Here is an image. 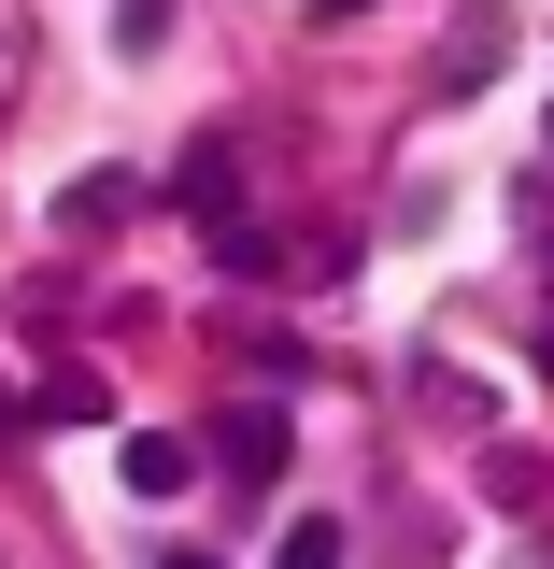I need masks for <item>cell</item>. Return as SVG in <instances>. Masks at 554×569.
<instances>
[{
	"label": "cell",
	"instance_id": "8fae6325",
	"mask_svg": "<svg viewBox=\"0 0 554 569\" xmlns=\"http://www.w3.org/2000/svg\"><path fill=\"white\" fill-rule=\"evenodd\" d=\"M0 427H14V399H0Z\"/></svg>",
	"mask_w": 554,
	"mask_h": 569
},
{
	"label": "cell",
	"instance_id": "ba28073f",
	"mask_svg": "<svg viewBox=\"0 0 554 569\" xmlns=\"http://www.w3.org/2000/svg\"><path fill=\"white\" fill-rule=\"evenodd\" d=\"M157 569H228V556H200V541H171V556H157Z\"/></svg>",
	"mask_w": 554,
	"mask_h": 569
},
{
	"label": "cell",
	"instance_id": "52a82bcc",
	"mask_svg": "<svg viewBox=\"0 0 554 569\" xmlns=\"http://www.w3.org/2000/svg\"><path fill=\"white\" fill-rule=\"evenodd\" d=\"M114 29L129 43H171V0H114Z\"/></svg>",
	"mask_w": 554,
	"mask_h": 569
},
{
	"label": "cell",
	"instance_id": "30bf717a",
	"mask_svg": "<svg viewBox=\"0 0 554 569\" xmlns=\"http://www.w3.org/2000/svg\"><path fill=\"white\" fill-rule=\"evenodd\" d=\"M541 370H554V328H541Z\"/></svg>",
	"mask_w": 554,
	"mask_h": 569
},
{
	"label": "cell",
	"instance_id": "7a4b0ae2",
	"mask_svg": "<svg viewBox=\"0 0 554 569\" xmlns=\"http://www.w3.org/2000/svg\"><path fill=\"white\" fill-rule=\"evenodd\" d=\"M114 470H129V498H185V485H200V441H171V427H129V441H114Z\"/></svg>",
	"mask_w": 554,
	"mask_h": 569
},
{
	"label": "cell",
	"instance_id": "5b68a950",
	"mask_svg": "<svg viewBox=\"0 0 554 569\" xmlns=\"http://www.w3.org/2000/svg\"><path fill=\"white\" fill-rule=\"evenodd\" d=\"M129 213V171H85V186H58V228H114Z\"/></svg>",
	"mask_w": 554,
	"mask_h": 569
},
{
	"label": "cell",
	"instance_id": "6da1fadb",
	"mask_svg": "<svg viewBox=\"0 0 554 569\" xmlns=\"http://www.w3.org/2000/svg\"><path fill=\"white\" fill-rule=\"evenodd\" d=\"M284 441H299L284 399H242V413L213 427V470H228V485H284Z\"/></svg>",
	"mask_w": 554,
	"mask_h": 569
},
{
	"label": "cell",
	"instance_id": "9c48e42d",
	"mask_svg": "<svg viewBox=\"0 0 554 569\" xmlns=\"http://www.w3.org/2000/svg\"><path fill=\"white\" fill-rule=\"evenodd\" d=\"M328 14H370V0H328Z\"/></svg>",
	"mask_w": 554,
	"mask_h": 569
},
{
	"label": "cell",
	"instance_id": "8992f818",
	"mask_svg": "<svg viewBox=\"0 0 554 569\" xmlns=\"http://www.w3.org/2000/svg\"><path fill=\"white\" fill-rule=\"evenodd\" d=\"M29 413H43V427H100V370H58V385H43Z\"/></svg>",
	"mask_w": 554,
	"mask_h": 569
},
{
	"label": "cell",
	"instance_id": "277c9868",
	"mask_svg": "<svg viewBox=\"0 0 554 569\" xmlns=\"http://www.w3.org/2000/svg\"><path fill=\"white\" fill-rule=\"evenodd\" d=\"M342 556H355V541H342V512H299V527L271 541V569H342Z\"/></svg>",
	"mask_w": 554,
	"mask_h": 569
},
{
	"label": "cell",
	"instance_id": "3957f363",
	"mask_svg": "<svg viewBox=\"0 0 554 569\" xmlns=\"http://www.w3.org/2000/svg\"><path fill=\"white\" fill-rule=\"evenodd\" d=\"M171 200L200 213V228H242V171H228V142H200V157L171 171Z\"/></svg>",
	"mask_w": 554,
	"mask_h": 569
}]
</instances>
